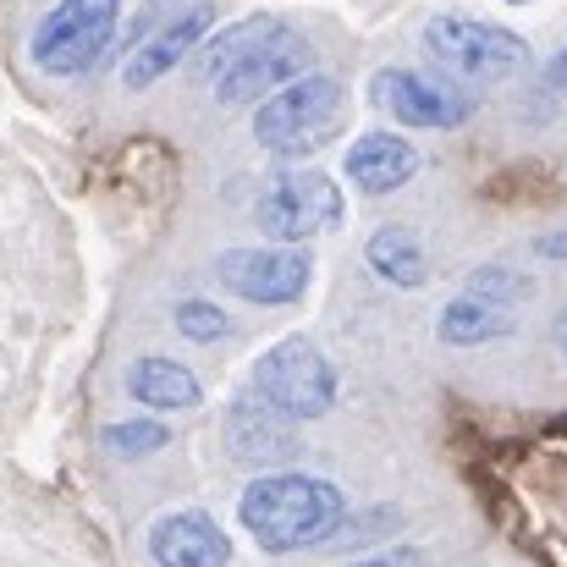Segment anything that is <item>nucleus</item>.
Returning <instances> with one entry per match:
<instances>
[{
	"label": "nucleus",
	"mask_w": 567,
	"mask_h": 567,
	"mask_svg": "<svg viewBox=\"0 0 567 567\" xmlns=\"http://www.w3.org/2000/svg\"><path fill=\"white\" fill-rule=\"evenodd\" d=\"M204 66L215 78L220 105H265L276 89L303 78L309 44L281 17H243L204 44Z\"/></svg>",
	"instance_id": "nucleus-1"
},
{
	"label": "nucleus",
	"mask_w": 567,
	"mask_h": 567,
	"mask_svg": "<svg viewBox=\"0 0 567 567\" xmlns=\"http://www.w3.org/2000/svg\"><path fill=\"white\" fill-rule=\"evenodd\" d=\"M237 518L265 551H309L342 535L348 496L315 474H259L243 491Z\"/></svg>",
	"instance_id": "nucleus-2"
},
{
	"label": "nucleus",
	"mask_w": 567,
	"mask_h": 567,
	"mask_svg": "<svg viewBox=\"0 0 567 567\" xmlns=\"http://www.w3.org/2000/svg\"><path fill=\"white\" fill-rule=\"evenodd\" d=\"M342 122H348V89L331 72H303L287 89H276L265 105H254V138L281 161L326 150L342 133Z\"/></svg>",
	"instance_id": "nucleus-3"
},
{
	"label": "nucleus",
	"mask_w": 567,
	"mask_h": 567,
	"mask_svg": "<svg viewBox=\"0 0 567 567\" xmlns=\"http://www.w3.org/2000/svg\"><path fill=\"white\" fill-rule=\"evenodd\" d=\"M424 55L457 89H491V83H507L529 66V44L513 28L485 22V17H463V11H441L424 22Z\"/></svg>",
	"instance_id": "nucleus-4"
},
{
	"label": "nucleus",
	"mask_w": 567,
	"mask_h": 567,
	"mask_svg": "<svg viewBox=\"0 0 567 567\" xmlns=\"http://www.w3.org/2000/svg\"><path fill=\"white\" fill-rule=\"evenodd\" d=\"M337 391H342L337 364L309 337H281L276 348H265L254 359V396L265 408H276L281 419H292V424H309V419L331 413Z\"/></svg>",
	"instance_id": "nucleus-5"
},
{
	"label": "nucleus",
	"mask_w": 567,
	"mask_h": 567,
	"mask_svg": "<svg viewBox=\"0 0 567 567\" xmlns=\"http://www.w3.org/2000/svg\"><path fill=\"white\" fill-rule=\"evenodd\" d=\"M116 17H122V0H55V11H44L28 39L33 66L50 78L94 72L105 50L116 44Z\"/></svg>",
	"instance_id": "nucleus-6"
},
{
	"label": "nucleus",
	"mask_w": 567,
	"mask_h": 567,
	"mask_svg": "<svg viewBox=\"0 0 567 567\" xmlns=\"http://www.w3.org/2000/svg\"><path fill=\"white\" fill-rule=\"evenodd\" d=\"M342 215H348V198L326 172H276L254 198L259 231L270 243H292V248L320 231H337Z\"/></svg>",
	"instance_id": "nucleus-7"
},
{
	"label": "nucleus",
	"mask_w": 567,
	"mask_h": 567,
	"mask_svg": "<svg viewBox=\"0 0 567 567\" xmlns=\"http://www.w3.org/2000/svg\"><path fill=\"white\" fill-rule=\"evenodd\" d=\"M215 276L231 298H248L259 309H287L309 292L315 281V259L292 243H270V248H226L215 259Z\"/></svg>",
	"instance_id": "nucleus-8"
},
{
	"label": "nucleus",
	"mask_w": 567,
	"mask_h": 567,
	"mask_svg": "<svg viewBox=\"0 0 567 567\" xmlns=\"http://www.w3.org/2000/svg\"><path fill=\"white\" fill-rule=\"evenodd\" d=\"M370 100L391 122L419 127V133H452L474 116L468 89H457L446 78H430V72H413V66H380L375 83H370Z\"/></svg>",
	"instance_id": "nucleus-9"
},
{
	"label": "nucleus",
	"mask_w": 567,
	"mask_h": 567,
	"mask_svg": "<svg viewBox=\"0 0 567 567\" xmlns=\"http://www.w3.org/2000/svg\"><path fill=\"white\" fill-rule=\"evenodd\" d=\"M204 33H209V6L172 11L166 22H155L144 39H133V44H127L122 83H127L133 94H138V89H150V83H161L172 66H183V61H188V50L204 44Z\"/></svg>",
	"instance_id": "nucleus-10"
},
{
	"label": "nucleus",
	"mask_w": 567,
	"mask_h": 567,
	"mask_svg": "<svg viewBox=\"0 0 567 567\" xmlns=\"http://www.w3.org/2000/svg\"><path fill=\"white\" fill-rule=\"evenodd\" d=\"M150 557L155 567H226L231 563V535L209 513H161L150 524Z\"/></svg>",
	"instance_id": "nucleus-11"
},
{
	"label": "nucleus",
	"mask_w": 567,
	"mask_h": 567,
	"mask_svg": "<svg viewBox=\"0 0 567 567\" xmlns=\"http://www.w3.org/2000/svg\"><path fill=\"white\" fill-rule=\"evenodd\" d=\"M348 183L370 198H385V193L408 188L419 177V150L402 138V133H364L348 144V161H342Z\"/></svg>",
	"instance_id": "nucleus-12"
},
{
	"label": "nucleus",
	"mask_w": 567,
	"mask_h": 567,
	"mask_svg": "<svg viewBox=\"0 0 567 567\" xmlns=\"http://www.w3.org/2000/svg\"><path fill=\"white\" fill-rule=\"evenodd\" d=\"M513 326H518V309L491 303V298H480V292H457V298L435 315V337H441L446 348H485V342L513 337Z\"/></svg>",
	"instance_id": "nucleus-13"
},
{
	"label": "nucleus",
	"mask_w": 567,
	"mask_h": 567,
	"mask_svg": "<svg viewBox=\"0 0 567 567\" xmlns=\"http://www.w3.org/2000/svg\"><path fill=\"white\" fill-rule=\"evenodd\" d=\"M127 396L144 402V408H161V413H183V408H198L204 402V385L193 370H183L177 359H138L127 370Z\"/></svg>",
	"instance_id": "nucleus-14"
},
{
	"label": "nucleus",
	"mask_w": 567,
	"mask_h": 567,
	"mask_svg": "<svg viewBox=\"0 0 567 567\" xmlns=\"http://www.w3.org/2000/svg\"><path fill=\"white\" fill-rule=\"evenodd\" d=\"M226 441L243 452V457H276V452H292L298 441H292V419H281L276 408H265L254 391L226 413Z\"/></svg>",
	"instance_id": "nucleus-15"
},
{
	"label": "nucleus",
	"mask_w": 567,
	"mask_h": 567,
	"mask_svg": "<svg viewBox=\"0 0 567 567\" xmlns=\"http://www.w3.org/2000/svg\"><path fill=\"white\" fill-rule=\"evenodd\" d=\"M364 259H370V270H375L380 281H391L402 292H413V287L430 281V254H424L419 231H408V226H380L375 237L364 243Z\"/></svg>",
	"instance_id": "nucleus-16"
},
{
	"label": "nucleus",
	"mask_w": 567,
	"mask_h": 567,
	"mask_svg": "<svg viewBox=\"0 0 567 567\" xmlns=\"http://www.w3.org/2000/svg\"><path fill=\"white\" fill-rule=\"evenodd\" d=\"M100 441H105L111 457H150V452H161V446L172 441V430H166L161 419H122V424H111Z\"/></svg>",
	"instance_id": "nucleus-17"
},
{
	"label": "nucleus",
	"mask_w": 567,
	"mask_h": 567,
	"mask_svg": "<svg viewBox=\"0 0 567 567\" xmlns=\"http://www.w3.org/2000/svg\"><path fill=\"white\" fill-rule=\"evenodd\" d=\"M463 292H480V298H491V303L518 309V303L529 298V276H518V270H507V265H485V270H474V276H468V287H463Z\"/></svg>",
	"instance_id": "nucleus-18"
},
{
	"label": "nucleus",
	"mask_w": 567,
	"mask_h": 567,
	"mask_svg": "<svg viewBox=\"0 0 567 567\" xmlns=\"http://www.w3.org/2000/svg\"><path fill=\"white\" fill-rule=\"evenodd\" d=\"M177 331H183L188 342H226L231 320H226L209 298H183V303H177Z\"/></svg>",
	"instance_id": "nucleus-19"
},
{
	"label": "nucleus",
	"mask_w": 567,
	"mask_h": 567,
	"mask_svg": "<svg viewBox=\"0 0 567 567\" xmlns=\"http://www.w3.org/2000/svg\"><path fill=\"white\" fill-rule=\"evenodd\" d=\"M353 567H424V557L413 551V546H396V551H380V557H364V563Z\"/></svg>",
	"instance_id": "nucleus-20"
},
{
	"label": "nucleus",
	"mask_w": 567,
	"mask_h": 567,
	"mask_svg": "<svg viewBox=\"0 0 567 567\" xmlns=\"http://www.w3.org/2000/svg\"><path fill=\"white\" fill-rule=\"evenodd\" d=\"M535 254H540V259H563L567 265V226L546 231V237H535Z\"/></svg>",
	"instance_id": "nucleus-21"
},
{
	"label": "nucleus",
	"mask_w": 567,
	"mask_h": 567,
	"mask_svg": "<svg viewBox=\"0 0 567 567\" xmlns=\"http://www.w3.org/2000/svg\"><path fill=\"white\" fill-rule=\"evenodd\" d=\"M546 94H563V100H567V50L551 61V66H546Z\"/></svg>",
	"instance_id": "nucleus-22"
},
{
	"label": "nucleus",
	"mask_w": 567,
	"mask_h": 567,
	"mask_svg": "<svg viewBox=\"0 0 567 567\" xmlns=\"http://www.w3.org/2000/svg\"><path fill=\"white\" fill-rule=\"evenodd\" d=\"M557 348H563V359H567V309L557 315Z\"/></svg>",
	"instance_id": "nucleus-23"
},
{
	"label": "nucleus",
	"mask_w": 567,
	"mask_h": 567,
	"mask_svg": "<svg viewBox=\"0 0 567 567\" xmlns=\"http://www.w3.org/2000/svg\"><path fill=\"white\" fill-rule=\"evenodd\" d=\"M502 6H535V0H502Z\"/></svg>",
	"instance_id": "nucleus-24"
}]
</instances>
